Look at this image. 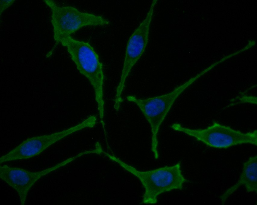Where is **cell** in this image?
I'll return each instance as SVG.
<instances>
[{"instance_id": "1", "label": "cell", "mask_w": 257, "mask_h": 205, "mask_svg": "<svg viewBox=\"0 0 257 205\" xmlns=\"http://www.w3.org/2000/svg\"><path fill=\"white\" fill-rule=\"evenodd\" d=\"M110 158L140 180L145 189L142 200L144 204H155L159 195L173 190H181L183 184L189 182L183 175L180 162L171 166L140 171L114 156Z\"/></svg>"}, {"instance_id": "2", "label": "cell", "mask_w": 257, "mask_h": 205, "mask_svg": "<svg viewBox=\"0 0 257 205\" xmlns=\"http://www.w3.org/2000/svg\"><path fill=\"white\" fill-rule=\"evenodd\" d=\"M67 47L71 59L80 72L89 81L94 90L99 113L104 112L103 65L93 47L88 42L76 40L69 36L60 41Z\"/></svg>"}, {"instance_id": "7", "label": "cell", "mask_w": 257, "mask_h": 205, "mask_svg": "<svg viewBox=\"0 0 257 205\" xmlns=\"http://www.w3.org/2000/svg\"><path fill=\"white\" fill-rule=\"evenodd\" d=\"M63 163L54 167L35 172L6 165H1L0 178L16 191L19 195L21 204L24 205L28 192L35 183Z\"/></svg>"}, {"instance_id": "5", "label": "cell", "mask_w": 257, "mask_h": 205, "mask_svg": "<svg viewBox=\"0 0 257 205\" xmlns=\"http://www.w3.org/2000/svg\"><path fill=\"white\" fill-rule=\"evenodd\" d=\"M181 93L179 89L175 88L168 93L153 97L139 99L133 96L127 97L128 101L137 105L150 126L151 150L156 159L159 157L157 135L159 128Z\"/></svg>"}, {"instance_id": "9", "label": "cell", "mask_w": 257, "mask_h": 205, "mask_svg": "<svg viewBox=\"0 0 257 205\" xmlns=\"http://www.w3.org/2000/svg\"><path fill=\"white\" fill-rule=\"evenodd\" d=\"M242 185L245 186L247 192L257 194V155L250 157L243 163L238 181L220 196L221 204H224L228 197Z\"/></svg>"}, {"instance_id": "4", "label": "cell", "mask_w": 257, "mask_h": 205, "mask_svg": "<svg viewBox=\"0 0 257 205\" xmlns=\"http://www.w3.org/2000/svg\"><path fill=\"white\" fill-rule=\"evenodd\" d=\"M43 1L51 8L55 47L62 39L87 26L107 25L109 22L102 17L81 12L71 6H59L53 0Z\"/></svg>"}, {"instance_id": "10", "label": "cell", "mask_w": 257, "mask_h": 205, "mask_svg": "<svg viewBox=\"0 0 257 205\" xmlns=\"http://www.w3.org/2000/svg\"><path fill=\"white\" fill-rule=\"evenodd\" d=\"M0 15L2 12L11 6L15 1L14 0H0Z\"/></svg>"}, {"instance_id": "6", "label": "cell", "mask_w": 257, "mask_h": 205, "mask_svg": "<svg viewBox=\"0 0 257 205\" xmlns=\"http://www.w3.org/2000/svg\"><path fill=\"white\" fill-rule=\"evenodd\" d=\"M157 0L152 1L146 17L130 37L126 48L123 67L116 96H121L126 78L131 69L144 53L149 40L150 26Z\"/></svg>"}, {"instance_id": "8", "label": "cell", "mask_w": 257, "mask_h": 205, "mask_svg": "<svg viewBox=\"0 0 257 205\" xmlns=\"http://www.w3.org/2000/svg\"><path fill=\"white\" fill-rule=\"evenodd\" d=\"M69 129L49 135L33 137L24 140L0 158V163L27 159L39 155L49 146L70 133Z\"/></svg>"}, {"instance_id": "3", "label": "cell", "mask_w": 257, "mask_h": 205, "mask_svg": "<svg viewBox=\"0 0 257 205\" xmlns=\"http://www.w3.org/2000/svg\"><path fill=\"white\" fill-rule=\"evenodd\" d=\"M171 127L175 131L193 137L212 148H227L243 144L257 146V130L244 133L216 121L203 129H191L184 127L177 123L173 124Z\"/></svg>"}]
</instances>
